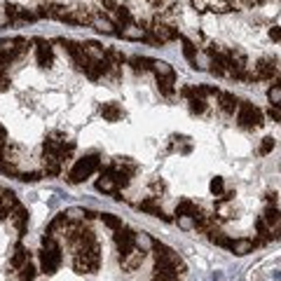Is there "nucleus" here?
Masks as SVG:
<instances>
[{"mask_svg": "<svg viewBox=\"0 0 281 281\" xmlns=\"http://www.w3.org/2000/svg\"><path fill=\"white\" fill-rule=\"evenodd\" d=\"M10 220L14 223V227H17L19 232H24V230H26V223H28V213H26V209H24V206L19 204L12 213H10Z\"/></svg>", "mask_w": 281, "mask_h": 281, "instance_id": "nucleus-17", "label": "nucleus"}, {"mask_svg": "<svg viewBox=\"0 0 281 281\" xmlns=\"http://www.w3.org/2000/svg\"><path fill=\"white\" fill-rule=\"evenodd\" d=\"M120 33H122V38H127V40H143L145 38V31L141 26H136V24H127Z\"/></svg>", "mask_w": 281, "mask_h": 281, "instance_id": "nucleus-21", "label": "nucleus"}, {"mask_svg": "<svg viewBox=\"0 0 281 281\" xmlns=\"http://www.w3.org/2000/svg\"><path fill=\"white\" fill-rule=\"evenodd\" d=\"M101 115H103V120H108V122H117V120L122 117V108H120L117 103H103Z\"/></svg>", "mask_w": 281, "mask_h": 281, "instance_id": "nucleus-18", "label": "nucleus"}, {"mask_svg": "<svg viewBox=\"0 0 281 281\" xmlns=\"http://www.w3.org/2000/svg\"><path fill=\"white\" fill-rule=\"evenodd\" d=\"M262 220H265V223L269 225V230H272V227H276L281 223L279 209H276V206H267V209H265V213H262Z\"/></svg>", "mask_w": 281, "mask_h": 281, "instance_id": "nucleus-25", "label": "nucleus"}, {"mask_svg": "<svg viewBox=\"0 0 281 281\" xmlns=\"http://www.w3.org/2000/svg\"><path fill=\"white\" fill-rule=\"evenodd\" d=\"M180 45H183V54H185V59L192 63L195 59H197V47H195L188 38H183V35H180Z\"/></svg>", "mask_w": 281, "mask_h": 281, "instance_id": "nucleus-28", "label": "nucleus"}, {"mask_svg": "<svg viewBox=\"0 0 281 281\" xmlns=\"http://www.w3.org/2000/svg\"><path fill=\"white\" fill-rule=\"evenodd\" d=\"M82 47H84V52H87V56H89L91 61H106V52L101 49L99 42H84Z\"/></svg>", "mask_w": 281, "mask_h": 281, "instance_id": "nucleus-20", "label": "nucleus"}, {"mask_svg": "<svg viewBox=\"0 0 281 281\" xmlns=\"http://www.w3.org/2000/svg\"><path fill=\"white\" fill-rule=\"evenodd\" d=\"M61 265V248H42L40 251V267L45 274H54Z\"/></svg>", "mask_w": 281, "mask_h": 281, "instance_id": "nucleus-6", "label": "nucleus"}, {"mask_svg": "<svg viewBox=\"0 0 281 281\" xmlns=\"http://www.w3.org/2000/svg\"><path fill=\"white\" fill-rule=\"evenodd\" d=\"M99 218H101L110 230H120V227H122V220L117 218V216H113V213H99Z\"/></svg>", "mask_w": 281, "mask_h": 281, "instance_id": "nucleus-34", "label": "nucleus"}, {"mask_svg": "<svg viewBox=\"0 0 281 281\" xmlns=\"http://www.w3.org/2000/svg\"><path fill=\"white\" fill-rule=\"evenodd\" d=\"M267 115L272 117V120H276V122H281V106H269Z\"/></svg>", "mask_w": 281, "mask_h": 281, "instance_id": "nucleus-44", "label": "nucleus"}, {"mask_svg": "<svg viewBox=\"0 0 281 281\" xmlns=\"http://www.w3.org/2000/svg\"><path fill=\"white\" fill-rule=\"evenodd\" d=\"M265 199H267L269 204L274 206V202H276V192H267V197H265Z\"/></svg>", "mask_w": 281, "mask_h": 281, "instance_id": "nucleus-48", "label": "nucleus"}, {"mask_svg": "<svg viewBox=\"0 0 281 281\" xmlns=\"http://www.w3.org/2000/svg\"><path fill=\"white\" fill-rule=\"evenodd\" d=\"M188 103H190V110L195 113V115H202V113H206V101L199 94H195L192 99H188Z\"/></svg>", "mask_w": 281, "mask_h": 281, "instance_id": "nucleus-27", "label": "nucleus"}, {"mask_svg": "<svg viewBox=\"0 0 281 281\" xmlns=\"http://www.w3.org/2000/svg\"><path fill=\"white\" fill-rule=\"evenodd\" d=\"M115 19L120 21V24H124V26H127V24H131L129 10H127V7H120V5H117V7H115Z\"/></svg>", "mask_w": 281, "mask_h": 281, "instance_id": "nucleus-37", "label": "nucleus"}, {"mask_svg": "<svg viewBox=\"0 0 281 281\" xmlns=\"http://www.w3.org/2000/svg\"><path fill=\"white\" fill-rule=\"evenodd\" d=\"M42 159H45V173L47 176H56V173L61 171V159H59V155H54V152H42Z\"/></svg>", "mask_w": 281, "mask_h": 281, "instance_id": "nucleus-11", "label": "nucleus"}, {"mask_svg": "<svg viewBox=\"0 0 281 281\" xmlns=\"http://www.w3.org/2000/svg\"><path fill=\"white\" fill-rule=\"evenodd\" d=\"M152 5H162V3H164V0H150Z\"/></svg>", "mask_w": 281, "mask_h": 281, "instance_id": "nucleus-50", "label": "nucleus"}, {"mask_svg": "<svg viewBox=\"0 0 281 281\" xmlns=\"http://www.w3.org/2000/svg\"><path fill=\"white\" fill-rule=\"evenodd\" d=\"M115 188H117V183L110 178L108 173H103L101 178L96 180V190H99V192H106V195H110V192H115Z\"/></svg>", "mask_w": 281, "mask_h": 281, "instance_id": "nucleus-26", "label": "nucleus"}, {"mask_svg": "<svg viewBox=\"0 0 281 281\" xmlns=\"http://www.w3.org/2000/svg\"><path fill=\"white\" fill-rule=\"evenodd\" d=\"M152 244H155V241L150 239V237H148V234H138L136 232V246L141 248V251H145V253H148V251H152Z\"/></svg>", "mask_w": 281, "mask_h": 281, "instance_id": "nucleus-36", "label": "nucleus"}, {"mask_svg": "<svg viewBox=\"0 0 281 281\" xmlns=\"http://www.w3.org/2000/svg\"><path fill=\"white\" fill-rule=\"evenodd\" d=\"M176 38H180V33L176 31V28H173V26H166V24H162L159 19H155V24H152V28H150V38H148V42L164 45V42L176 40Z\"/></svg>", "mask_w": 281, "mask_h": 281, "instance_id": "nucleus-5", "label": "nucleus"}, {"mask_svg": "<svg viewBox=\"0 0 281 281\" xmlns=\"http://www.w3.org/2000/svg\"><path fill=\"white\" fill-rule=\"evenodd\" d=\"M237 120H239V124L246 127V129H258V127H262V113L248 101H239Z\"/></svg>", "mask_w": 281, "mask_h": 281, "instance_id": "nucleus-3", "label": "nucleus"}, {"mask_svg": "<svg viewBox=\"0 0 281 281\" xmlns=\"http://www.w3.org/2000/svg\"><path fill=\"white\" fill-rule=\"evenodd\" d=\"M35 279V265L31 260L19 267V281H33Z\"/></svg>", "mask_w": 281, "mask_h": 281, "instance_id": "nucleus-30", "label": "nucleus"}, {"mask_svg": "<svg viewBox=\"0 0 281 281\" xmlns=\"http://www.w3.org/2000/svg\"><path fill=\"white\" fill-rule=\"evenodd\" d=\"M152 59H148V56H131L129 59V66L134 70H136V73H143V70H150L152 68Z\"/></svg>", "mask_w": 281, "mask_h": 281, "instance_id": "nucleus-22", "label": "nucleus"}, {"mask_svg": "<svg viewBox=\"0 0 281 281\" xmlns=\"http://www.w3.org/2000/svg\"><path fill=\"white\" fill-rule=\"evenodd\" d=\"M211 10L213 12H232V3H230V0H220V3H216Z\"/></svg>", "mask_w": 281, "mask_h": 281, "instance_id": "nucleus-40", "label": "nucleus"}, {"mask_svg": "<svg viewBox=\"0 0 281 281\" xmlns=\"http://www.w3.org/2000/svg\"><path fill=\"white\" fill-rule=\"evenodd\" d=\"M152 70L157 73V77H171L173 75V68L166 61H155L152 63Z\"/></svg>", "mask_w": 281, "mask_h": 281, "instance_id": "nucleus-32", "label": "nucleus"}, {"mask_svg": "<svg viewBox=\"0 0 281 281\" xmlns=\"http://www.w3.org/2000/svg\"><path fill=\"white\" fill-rule=\"evenodd\" d=\"M192 7H195L197 12H206V10H209V3H206V0H192Z\"/></svg>", "mask_w": 281, "mask_h": 281, "instance_id": "nucleus-45", "label": "nucleus"}, {"mask_svg": "<svg viewBox=\"0 0 281 281\" xmlns=\"http://www.w3.org/2000/svg\"><path fill=\"white\" fill-rule=\"evenodd\" d=\"M63 21H68V24H80V26H84V24H91V17L84 10H66V17H63Z\"/></svg>", "mask_w": 281, "mask_h": 281, "instance_id": "nucleus-16", "label": "nucleus"}, {"mask_svg": "<svg viewBox=\"0 0 281 281\" xmlns=\"http://www.w3.org/2000/svg\"><path fill=\"white\" fill-rule=\"evenodd\" d=\"M99 262H101V251H99V244H94V246L84 248L82 253H75L73 267L80 274H87V272H96L99 269Z\"/></svg>", "mask_w": 281, "mask_h": 281, "instance_id": "nucleus-1", "label": "nucleus"}, {"mask_svg": "<svg viewBox=\"0 0 281 281\" xmlns=\"http://www.w3.org/2000/svg\"><path fill=\"white\" fill-rule=\"evenodd\" d=\"M209 239H211L216 246H223V248H230V246H232V239H227L225 234H223V232H216V230H213V232H209Z\"/></svg>", "mask_w": 281, "mask_h": 281, "instance_id": "nucleus-33", "label": "nucleus"}, {"mask_svg": "<svg viewBox=\"0 0 281 281\" xmlns=\"http://www.w3.org/2000/svg\"><path fill=\"white\" fill-rule=\"evenodd\" d=\"M19 206L17 195L12 190H0V218H10V213Z\"/></svg>", "mask_w": 281, "mask_h": 281, "instance_id": "nucleus-9", "label": "nucleus"}, {"mask_svg": "<svg viewBox=\"0 0 281 281\" xmlns=\"http://www.w3.org/2000/svg\"><path fill=\"white\" fill-rule=\"evenodd\" d=\"M255 230H258V234H260V237H265V239H267V237H272V230H269V225L262 218L255 220Z\"/></svg>", "mask_w": 281, "mask_h": 281, "instance_id": "nucleus-38", "label": "nucleus"}, {"mask_svg": "<svg viewBox=\"0 0 281 281\" xmlns=\"http://www.w3.org/2000/svg\"><path fill=\"white\" fill-rule=\"evenodd\" d=\"M269 38H272V40H276V42H281V28L279 26L269 28Z\"/></svg>", "mask_w": 281, "mask_h": 281, "instance_id": "nucleus-47", "label": "nucleus"}, {"mask_svg": "<svg viewBox=\"0 0 281 281\" xmlns=\"http://www.w3.org/2000/svg\"><path fill=\"white\" fill-rule=\"evenodd\" d=\"M255 248V241L253 239H246V237H241V239H234L232 246H230V251H232L234 255H248L253 253Z\"/></svg>", "mask_w": 281, "mask_h": 281, "instance_id": "nucleus-13", "label": "nucleus"}, {"mask_svg": "<svg viewBox=\"0 0 281 281\" xmlns=\"http://www.w3.org/2000/svg\"><path fill=\"white\" fill-rule=\"evenodd\" d=\"M157 87L164 96H173V75L171 77H157Z\"/></svg>", "mask_w": 281, "mask_h": 281, "instance_id": "nucleus-29", "label": "nucleus"}, {"mask_svg": "<svg viewBox=\"0 0 281 281\" xmlns=\"http://www.w3.org/2000/svg\"><path fill=\"white\" fill-rule=\"evenodd\" d=\"M96 169H99V155H84V157L77 159L75 166L70 169L68 180L70 183H82L84 178H89Z\"/></svg>", "mask_w": 281, "mask_h": 281, "instance_id": "nucleus-2", "label": "nucleus"}, {"mask_svg": "<svg viewBox=\"0 0 281 281\" xmlns=\"http://www.w3.org/2000/svg\"><path fill=\"white\" fill-rule=\"evenodd\" d=\"M103 5L108 7V10H115V7H117V3H115V0H103Z\"/></svg>", "mask_w": 281, "mask_h": 281, "instance_id": "nucleus-49", "label": "nucleus"}, {"mask_svg": "<svg viewBox=\"0 0 281 281\" xmlns=\"http://www.w3.org/2000/svg\"><path fill=\"white\" fill-rule=\"evenodd\" d=\"M152 281H178V272L176 269H155Z\"/></svg>", "mask_w": 281, "mask_h": 281, "instance_id": "nucleus-31", "label": "nucleus"}, {"mask_svg": "<svg viewBox=\"0 0 281 281\" xmlns=\"http://www.w3.org/2000/svg\"><path fill=\"white\" fill-rule=\"evenodd\" d=\"M199 213V206L195 204V202H190V199H183L178 206H176V216H197Z\"/></svg>", "mask_w": 281, "mask_h": 281, "instance_id": "nucleus-23", "label": "nucleus"}, {"mask_svg": "<svg viewBox=\"0 0 281 281\" xmlns=\"http://www.w3.org/2000/svg\"><path fill=\"white\" fill-rule=\"evenodd\" d=\"M115 246L117 251H120V255H127L131 251V248L136 246V232L134 230H129V227H120V230H115Z\"/></svg>", "mask_w": 281, "mask_h": 281, "instance_id": "nucleus-7", "label": "nucleus"}, {"mask_svg": "<svg viewBox=\"0 0 281 281\" xmlns=\"http://www.w3.org/2000/svg\"><path fill=\"white\" fill-rule=\"evenodd\" d=\"M28 262V251L21 244H17L14 246V253H12V260H10V267L12 269H19L21 265H26Z\"/></svg>", "mask_w": 281, "mask_h": 281, "instance_id": "nucleus-19", "label": "nucleus"}, {"mask_svg": "<svg viewBox=\"0 0 281 281\" xmlns=\"http://www.w3.org/2000/svg\"><path fill=\"white\" fill-rule=\"evenodd\" d=\"M0 190H3V188H0Z\"/></svg>", "mask_w": 281, "mask_h": 281, "instance_id": "nucleus-51", "label": "nucleus"}, {"mask_svg": "<svg viewBox=\"0 0 281 281\" xmlns=\"http://www.w3.org/2000/svg\"><path fill=\"white\" fill-rule=\"evenodd\" d=\"M218 101H220V108H223V113H227V115H232L234 110L239 108L237 96L230 94V91H220V94H218Z\"/></svg>", "mask_w": 281, "mask_h": 281, "instance_id": "nucleus-15", "label": "nucleus"}, {"mask_svg": "<svg viewBox=\"0 0 281 281\" xmlns=\"http://www.w3.org/2000/svg\"><path fill=\"white\" fill-rule=\"evenodd\" d=\"M91 26L99 31V33H106V35H113V33H117V28H115V24L108 19V17H91Z\"/></svg>", "mask_w": 281, "mask_h": 281, "instance_id": "nucleus-14", "label": "nucleus"}, {"mask_svg": "<svg viewBox=\"0 0 281 281\" xmlns=\"http://www.w3.org/2000/svg\"><path fill=\"white\" fill-rule=\"evenodd\" d=\"M38 47H35V59H38V66H42V68H49L52 63H54V54H52V47H49V42L45 40H33Z\"/></svg>", "mask_w": 281, "mask_h": 281, "instance_id": "nucleus-8", "label": "nucleus"}, {"mask_svg": "<svg viewBox=\"0 0 281 281\" xmlns=\"http://www.w3.org/2000/svg\"><path fill=\"white\" fill-rule=\"evenodd\" d=\"M28 49V40H24V38H10V40H0V56L3 59H7V61L12 63L17 56L26 54Z\"/></svg>", "mask_w": 281, "mask_h": 281, "instance_id": "nucleus-4", "label": "nucleus"}, {"mask_svg": "<svg viewBox=\"0 0 281 281\" xmlns=\"http://www.w3.org/2000/svg\"><path fill=\"white\" fill-rule=\"evenodd\" d=\"M211 192L213 195H220V192H223V178H220V176H216V178H211Z\"/></svg>", "mask_w": 281, "mask_h": 281, "instance_id": "nucleus-43", "label": "nucleus"}, {"mask_svg": "<svg viewBox=\"0 0 281 281\" xmlns=\"http://www.w3.org/2000/svg\"><path fill=\"white\" fill-rule=\"evenodd\" d=\"M272 150H274V138H272V136L262 138V143H260V155H269Z\"/></svg>", "mask_w": 281, "mask_h": 281, "instance_id": "nucleus-39", "label": "nucleus"}, {"mask_svg": "<svg viewBox=\"0 0 281 281\" xmlns=\"http://www.w3.org/2000/svg\"><path fill=\"white\" fill-rule=\"evenodd\" d=\"M7 87H10V77H7V73H0V94L7 91Z\"/></svg>", "mask_w": 281, "mask_h": 281, "instance_id": "nucleus-46", "label": "nucleus"}, {"mask_svg": "<svg viewBox=\"0 0 281 281\" xmlns=\"http://www.w3.org/2000/svg\"><path fill=\"white\" fill-rule=\"evenodd\" d=\"M267 101H269V106H281V84H272V87H269Z\"/></svg>", "mask_w": 281, "mask_h": 281, "instance_id": "nucleus-35", "label": "nucleus"}, {"mask_svg": "<svg viewBox=\"0 0 281 281\" xmlns=\"http://www.w3.org/2000/svg\"><path fill=\"white\" fill-rule=\"evenodd\" d=\"M143 258H145V251H141L138 246H134L127 255H122V267L124 269H138L143 265Z\"/></svg>", "mask_w": 281, "mask_h": 281, "instance_id": "nucleus-10", "label": "nucleus"}, {"mask_svg": "<svg viewBox=\"0 0 281 281\" xmlns=\"http://www.w3.org/2000/svg\"><path fill=\"white\" fill-rule=\"evenodd\" d=\"M141 211L152 213V216H157V218H162V220H171V216H164V213H162V209H159V204H155L152 199H145V202H141Z\"/></svg>", "mask_w": 281, "mask_h": 281, "instance_id": "nucleus-24", "label": "nucleus"}, {"mask_svg": "<svg viewBox=\"0 0 281 281\" xmlns=\"http://www.w3.org/2000/svg\"><path fill=\"white\" fill-rule=\"evenodd\" d=\"M66 218L68 220H82L84 218V209H68V211H66Z\"/></svg>", "mask_w": 281, "mask_h": 281, "instance_id": "nucleus-42", "label": "nucleus"}, {"mask_svg": "<svg viewBox=\"0 0 281 281\" xmlns=\"http://www.w3.org/2000/svg\"><path fill=\"white\" fill-rule=\"evenodd\" d=\"M178 227L192 230V227H195V218H192V216H178Z\"/></svg>", "mask_w": 281, "mask_h": 281, "instance_id": "nucleus-41", "label": "nucleus"}, {"mask_svg": "<svg viewBox=\"0 0 281 281\" xmlns=\"http://www.w3.org/2000/svg\"><path fill=\"white\" fill-rule=\"evenodd\" d=\"M276 73V61L274 59H269V56H265V59H260L258 61V66H255V75L260 77H272Z\"/></svg>", "mask_w": 281, "mask_h": 281, "instance_id": "nucleus-12", "label": "nucleus"}]
</instances>
